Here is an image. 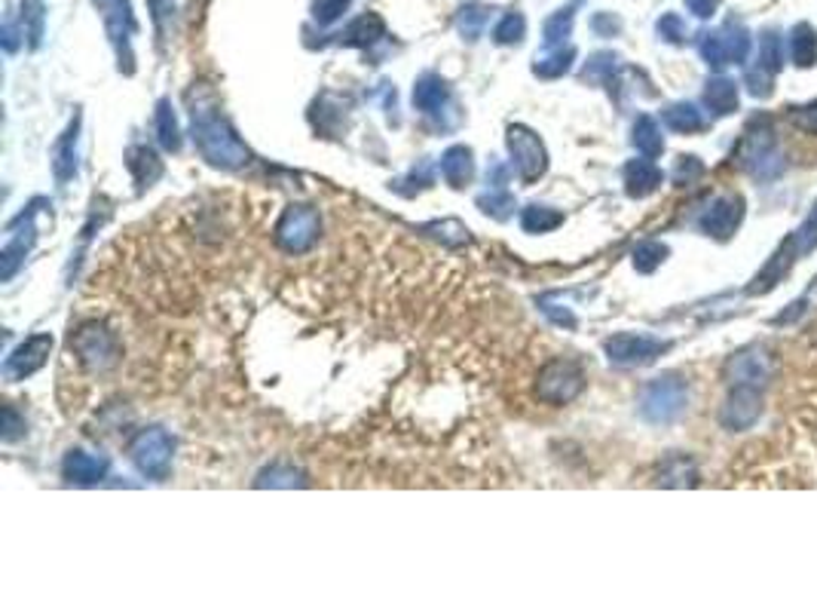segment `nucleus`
<instances>
[{
  "mask_svg": "<svg viewBox=\"0 0 817 613\" xmlns=\"http://www.w3.org/2000/svg\"><path fill=\"white\" fill-rule=\"evenodd\" d=\"M509 147H512L514 166L524 178H536V175L545 173V150H542L540 138L527 129H512L509 133Z\"/></svg>",
  "mask_w": 817,
  "mask_h": 613,
  "instance_id": "5",
  "label": "nucleus"
},
{
  "mask_svg": "<svg viewBox=\"0 0 817 613\" xmlns=\"http://www.w3.org/2000/svg\"><path fill=\"white\" fill-rule=\"evenodd\" d=\"M193 133H197V145L202 150V157L214 166H224V169H237L249 160V150L242 147L237 135L227 129L224 121L218 117H206V114H193Z\"/></svg>",
  "mask_w": 817,
  "mask_h": 613,
  "instance_id": "1",
  "label": "nucleus"
},
{
  "mask_svg": "<svg viewBox=\"0 0 817 613\" xmlns=\"http://www.w3.org/2000/svg\"><path fill=\"white\" fill-rule=\"evenodd\" d=\"M77 353L93 365H105L114 356V341L107 337L105 329H83L77 334Z\"/></svg>",
  "mask_w": 817,
  "mask_h": 613,
  "instance_id": "8",
  "label": "nucleus"
},
{
  "mask_svg": "<svg viewBox=\"0 0 817 613\" xmlns=\"http://www.w3.org/2000/svg\"><path fill=\"white\" fill-rule=\"evenodd\" d=\"M150 10H154V22L159 31H166L175 15V0H150Z\"/></svg>",
  "mask_w": 817,
  "mask_h": 613,
  "instance_id": "22",
  "label": "nucleus"
},
{
  "mask_svg": "<svg viewBox=\"0 0 817 613\" xmlns=\"http://www.w3.org/2000/svg\"><path fill=\"white\" fill-rule=\"evenodd\" d=\"M50 347H53V341H50L46 334H38V337H31L25 347L19 350L13 360L7 362V372L13 374V377L31 374L34 368H40V365H43V360H46Z\"/></svg>",
  "mask_w": 817,
  "mask_h": 613,
  "instance_id": "6",
  "label": "nucleus"
},
{
  "mask_svg": "<svg viewBox=\"0 0 817 613\" xmlns=\"http://www.w3.org/2000/svg\"><path fill=\"white\" fill-rule=\"evenodd\" d=\"M343 43H349V46H368V43H374L377 38H383V22H380V15H362V19H356L353 25L346 28L341 34Z\"/></svg>",
  "mask_w": 817,
  "mask_h": 613,
  "instance_id": "11",
  "label": "nucleus"
},
{
  "mask_svg": "<svg viewBox=\"0 0 817 613\" xmlns=\"http://www.w3.org/2000/svg\"><path fill=\"white\" fill-rule=\"evenodd\" d=\"M569 25H573V13H569V10L552 15V19L545 22V41H548V46H554V43H561V41H567Z\"/></svg>",
  "mask_w": 817,
  "mask_h": 613,
  "instance_id": "18",
  "label": "nucleus"
},
{
  "mask_svg": "<svg viewBox=\"0 0 817 613\" xmlns=\"http://www.w3.org/2000/svg\"><path fill=\"white\" fill-rule=\"evenodd\" d=\"M133 457L138 460V467L150 472V476H163L166 467H169L171 457V441L166 433L159 429H150V433H142L138 441L133 445Z\"/></svg>",
  "mask_w": 817,
  "mask_h": 613,
  "instance_id": "4",
  "label": "nucleus"
},
{
  "mask_svg": "<svg viewBox=\"0 0 817 613\" xmlns=\"http://www.w3.org/2000/svg\"><path fill=\"white\" fill-rule=\"evenodd\" d=\"M441 173L453 187H462L472 178V154L465 147H450L441 163Z\"/></svg>",
  "mask_w": 817,
  "mask_h": 613,
  "instance_id": "10",
  "label": "nucleus"
},
{
  "mask_svg": "<svg viewBox=\"0 0 817 613\" xmlns=\"http://www.w3.org/2000/svg\"><path fill=\"white\" fill-rule=\"evenodd\" d=\"M521 221H524V227H527V230H533V233H536V230H548V227L561 225V215L545 212V209H540V206H530Z\"/></svg>",
  "mask_w": 817,
  "mask_h": 613,
  "instance_id": "19",
  "label": "nucleus"
},
{
  "mask_svg": "<svg viewBox=\"0 0 817 613\" xmlns=\"http://www.w3.org/2000/svg\"><path fill=\"white\" fill-rule=\"evenodd\" d=\"M157 129H159V142L169 147V150H178V147H181V138H178V123H175V114H171L169 102H159Z\"/></svg>",
  "mask_w": 817,
  "mask_h": 613,
  "instance_id": "13",
  "label": "nucleus"
},
{
  "mask_svg": "<svg viewBox=\"0 0 817 613\" xmlns=\"http://www.w3.org/2000/svg\"><path fill=\"white\" fill-rule=\"evenodd\" d=\"M484 22H488V10H484L481 3H469V7H462L460 31L469 38V41H475L478 34H481Z\"/></svg>",
  "mask_w": 817,
  "mask_h": 613,
  "instance_id": "15",
  "label": "nucleus"
},
{
  "mask_svg": "<svg viewBox=\"0 0 817 613\" xmlns=\"http://www.w3.org/2000/svg\"><path fill=\"white\" fill-rule=\"evenodd\" d=\"M318 237V215L310 206H291L285 218L276 227L279 246H285L289 252H304Z\"/></svg>",
  "mask_w": 817,
  "mask_h": 613,
  "instance_id": "2",
  "label": "nucleus"
},
{
  "mask_svg": "<svg viewBox=\"0 0 817 613\" xmlns=\"http://www.w3.org/2000/svg\"><path fill=\"white\" fill-rule=\"evenodd\" d=\"M98 7H102V13H105V22H107V31H111V38L114 43H123L129 41V34H133V13H129V0H98Z\"/></svg>",
  "mask_w": 817,
  "mask_h": 613,
  "instance_id": "7",
  "label": "nucleus"
},
{
  "mask_svg": "<svg viewBox=\"0 0 817 613\" xmlns=\"http://www.w3.org/2000/svg\"><path fill=\"white\" fill-rule=\"evenodd\" d=\"M65 472L71 476V479H77V481H95V479H102L105 464H102V460H95V457H86V454H71L65 464Z\"/></svg>",
  "mask_w": 817,
  "mask_h": 613,
  "instance_id": "12",
  "label": "nucleus"
},
{
  "mask_svg": "<svg viewBox=\"0 0 817 613\" xmlns=\"http://www.w3.org/2000/svg\"><path fill=\"white\" fill-rule=\"evenodd\" d=\"M668 123H671L673 129H695L699 126V114L692 107H673L671 114H668Z\"/></svg>",
  "mask_w": 817,
  "mask_h": 613,
  "instance_id": "21",
  "label": "nucleus"
},
{
  "mask_svg": "<svg viewBox=\"0 0 817 613\" xmlns=\"http://www.w3.org/2000/svg\"><path fill=\"white\" fill-rule=\"evenodd\" d=\"M349 3L353 0H313V15H316V22H322V25H331V22H337L349 10Z\"/></svg>",
  "mask_w": 817,
  "mask_h": 613,
  "instance_id": "17",
  "label": "nucleus"
},
{
  "mask_svg": "<svg viewBox=\"0 0 817 613\" xmlns=\"http://www.w3.org/2000/svg\"><path fill=\"white\" fill-rule=\"evenodd\" d=\"M659 350L661 344H656V341H649V337H631V334L609 341V356L619 362L652 360V353H659Z\"/></svg>",
  "mask_w": 817,
  "mask_h": 613,
  "instance_id": "9",
  "label": "nucleus"
},
{
  "mask_svg": "<svg viewBox=\"0 0 817 613\" xmlns=\"http://www.w3.org/2000/svg\"><path fill=\"white\" fill-rule=\"evenodd\" d=\"M569 59H573V50H567V53L561 50V53H554L552 59H542L540 65H536V74H542V77H554V74L567 71Z\"/></svg>",
  "mask_w": 817,
  "mask_h": 613,
  "instance_id": "20",
  "label": "nucleus"
},
{
  "mask_svg": "<svg viewBox=\"0 0 817 613\" xmlns=\"http://www.w3.org/2000/svg\"><path fill=\"white\" fill-rule=\"evenodd\" d=\"M444 83L436 81V77H426V81L417 86V93H413V102L422 107V111H436L441 102H444Z\"/></svg>",
  "mask_w": 817,
  "mask_h": 613,
  "instance_id": "14",
  "label": "nucleus"
},
{
  "mask_svg": "<svg viewBox=\"0 0 817 613\" xmlns=\"http://www.w3.org/2000/svg\"><path fill=\"white\" fill-rule=\"evenodd\" d=\"M524 31H527L524 15L509 13V15H502V22L496 25V31H493V38H496L500 43H517L521 38H524Z\"/></svg>",
  "mask_w": 817,
  "mask_h": 613,
  "instance_id": "16",
  "label": "nucleus"
},
{
  "mask_svg": "<svg viewBox=\"0 0 817 613\" xmlns=\"http://www.w3.org/2000/svg\"><path fill=\"white\" fill-rule=\"evenodd\" d=\"M582 389V374L569 362H552L540 377V396L548 402H569Z\"/></svg>",
  "mask_w": 817,
  "mask_h": 613,
  "instance_id": "3",
  "label": "nucleus"
}]
</instances>
